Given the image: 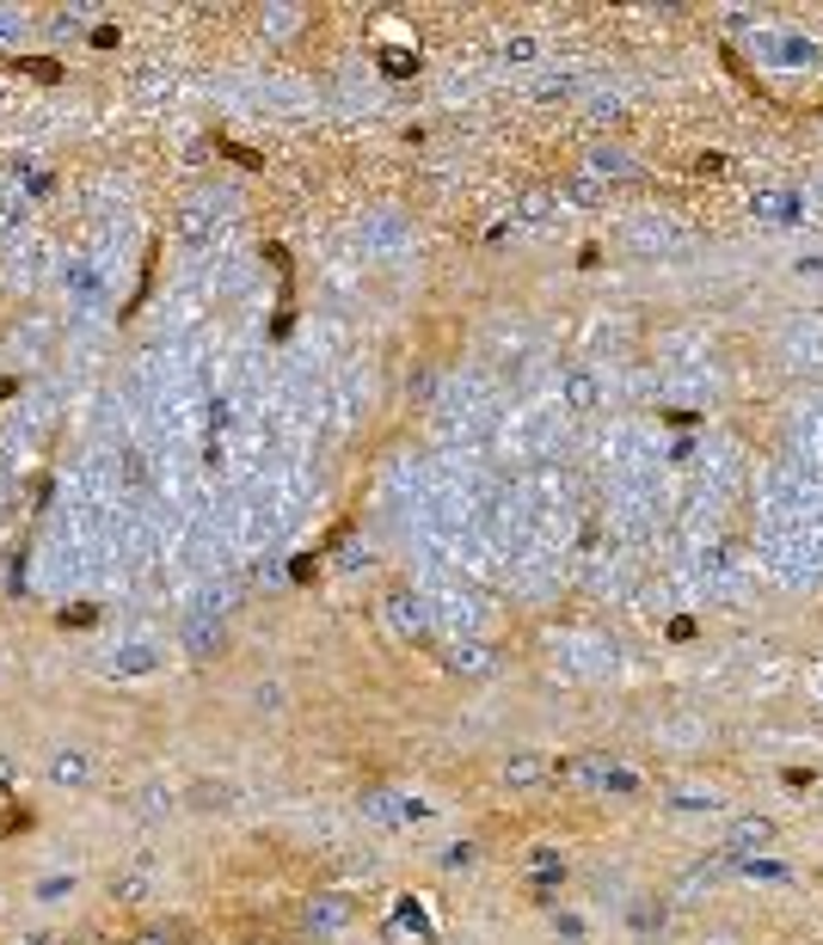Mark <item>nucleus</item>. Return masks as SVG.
Listing matches in <instances>:
<instances>
[{"label":"nucleus","instance_id":"obj_14","mask_svg":"<svg viewBox=\"0 0 823 945\" xmlns=\"http://www.w3.org/2000/svg\"><path fill=\"white\" fill-rule=\"evenodd\" d=\"M233 805V786H221V780H197L191 786V810H228Z\"/></svg>","mask_w":823,"mask_h":945},{"label":"nucleus","instance_id":"obj_3","mask_svg":"<svg viewBox=\"0 0 823 945\" xmlns=\"http://www.w3.org/2000/svg\"><path fill=\"white\" fill-rule=\"evenodd\" d=\"M504 786H516V792H528V786H541V780H553L560 774V761L553 756H541V749H516V756H504Z\"/></svg>","mask_w":823,"mask_h":945},{"label":"nucleus","instance_id":"obj_18","mask_svg":"<svg viewBox=\"0 0 823 945\" xmlns=\"http://www.w3.org/2000/svg\"><path fill=\"white\" fill-rule=\"evenodd\" d=\"M209 228H216V221L203 216V209H185V216H179V233H185V240H209Z\"/></svg>","mask_w":823,"mask_h":945},{"label":"nucleus","instance_id":"obj_12","mask_svg":"<svg viewBox=\"0 0 823 945\" xmlns=\"http://www.w3.org/2000/svg\"><path fill=\"white\" fill-rule=\"evenodd\" d=\"M553 191H541V185H528V191H516V221H547L553 216Z\"/></svg>","mask_w":823,"mask_h":945},{"label":"nucleus","instance_id":"obj_9","mask_svg":"<svg viewBox=\"0 0 823 945\" xmlns=\"http://www.w3.org/2000/svg\"><path fill=\"white\" fill-rule=\"evenodd\" d=\"M560 197H572V203H584V209H608V197H615V191H608V185H603V178H591V172L578 166V172H572V178H565V185H560Z\"/></svg>","mask_w":823,"mask_h":945},{"label":"nucleus","instance_id":"obj_20","mask_svg":"<svg viewBox=\"0 0 823 945\" xmlns=\"http://www.w3.org/2000/svg\"><path fill=\"white\" fill-rule=\"evenodd\" d=\"M381 68H388L393 80H405V74H419V56H405V49H388V56H381Z\"/></svg>","mask_w":823,"mask_h":945},{"label":"nucleus","instance_id":"obj_16","mask_svg":"<svg viewBox=\"0 0 823 945\" xmlns=\"http://www.w3.org/2000/svg\"><path fill=\"white\" fill-rule=\"evenodd\" d=\"M25 32H32V19H25V13H13V7H0V49L25 44Z\"/></svg>","mask_w":823,"mask_h":945},{"label":"nucleus","instance_id":"obj_24","mask_svg":"<svg viewBox=\"0 0 823 945\" xmlns=\"http://www.w3.org/2000/svg\"><path fill=\"white\" fill-rule=\"evenodd\" d=\"M393 620H400V626H412V633H419V626H424L419 602H393Z\"/></svg>","mask_w":823,"mask_h":945},{"label":"nucleus","instance_id":"obj_13","mask_svg":"<svg viewBox=\"0 0 823 945\" xmlns=\"http://www.w3.org/2000/svg\"><path fill=\"white\" fill-rule=\"evenodd\" d=\"M449 669L455 676H492V652H485V645H455Z\"/></svg>","mask_w":823,"mask_h":945},{"label":"nucleus","instance_id":"obj_19","mask_svg":"<svg viewBox=\"0 0 823 945\" xmlns=\"http://www.w3.org/2000/svg\"><path fill=\"white\" fill-rule=\"evenodd\" d=\"M68 289H75L80 295V301H93V289H99V283H93V270H87V264H68Z\"/></svg>","mask_w":823,"mask_h":945},{"label":"nucleus","instance_id":"obj_21","mask_svg":"<svg viewBox=\"0 0 823 945\" xmlns=\"http://www.w3.org/2000/svg\"><path fill=\"white\" fill-rule=\"evenodd\" d=\"M535 56H541L535 37H511V44H504V62H535Z\"/></svg>","mask_w":823,"mask_h":945},{"label":"nucleus","instance_id":"obj_8","mask_svg":"<svg viewBox=\"0 0 823 945\" xmlns=\"http://www.w3.org/2000/svg\"><path fill=\"white\" fill-rule=\"evenodd\" d=\"M221 645V614H191L185 620V652L191 657H216Z\"/></svg>","mask_w":823,"mask_h":945},{"label":"nucleus","instance_id":"obj_7","mask_svg":"<svg viewBox=\"0 0 823 945\" xmlns=\"http://www.w3.org/2000/svg\"><path fill=\"white\" fill-rule=\"evenodd\" d=\"M627 246L633 252H676L683 240H676V228L658 216V221H627Z\"/></svg>","mask_w":823,"mask_h":945},{"label":"nucleus","instance_id":"obj_26","mask_svg":"<svg viewBox=\"0 0 823 945\" xmlns=\"http://www.w3.org/2000/svg\"><path fill=\"white\" fill-rule=\"evenodd\" d=\"M56 37H68V32H80V13H56V25H49Z\"/></svg>","mask_w":823,"mask_h":945},{"label":"nucleus","instance_id":"obj_6","mask_svg":"<svg viewBox=\"0 0 823 945\" xmlns=\"http://www.w3.org/2000/svg\"><path fill=\"white\" fill-rule=\"evenodd\" d=\"M756 49H762V56H768L775 68H818V62H823V49L811 44V37H762Z\"/></svg>","mask_w":823,"mask_h":945},{"label":"nucleus","instance_id":"obj_27","mask_svg":"<svg viewBox=\"0 0 823 945\" xmlns=\"http://www.w3.org/2000/svg\"><path fill=\"white\" fill-rule=\"evenodd\" d=\"M136 945H172V933H160V927H155V933H141Z\"/></svg>","mask_w":823,"mask_h":945},{"label":"nucleus","instance_id":"obj_2","mask_svg":"<svg viewBox=\"0 0 823 945\" xmlns=\"http://www.w3.org/2000/svg\"><path fill=\"white\" fill-rule=\"evenodd\" d=\"M584 172H591V178H603V185L615 191V185H633V178H639L645 166H639V160L627 154V148H608V141H596L591 154H584Z\"/></svg>","mask_w":823,"mask_h":945},{"label":"nucleus","instance_id":"obj_11","mask_svg":"<svg viewBox=\"0 0 823 945\" xmlns=\"http://www.w3.org/2000/svg\"><path fill=\"white\" fill-rule=\"evenodd\" d=\"M49 780H56V786H87V780H93V761L80 756V749H62V756L49 761Z\"/></svg>","mask_w":823,"mask_h":945},{"label":"nucleus","instance_id":"obj_1","mask_svg":"<svg viewBox=\"0 0 823 945\" xmlns=\"http://www.w3.org/2000/svg\"><path fill=\"white\" fill-rule=\"evenodd\" d=\"M750 216L768 221V228H792V221L805 216V197H799V191H787V185H762L756 197H750Z\"/></svg>","mask_w":823,"mask_h":945},{"label":"nucleus","instance_id":"obj_10","mask_svg":"<svg viewBox=\"0 0 823 945\" xmlns=\"http://www.w3.org/2000/svg\"><path fill=\"white\" fill-rule=\"evenodd\" d=\"M560 393H565V405H572V412H596V400H603V388H596L591 369H572L560 381Z\"/></svg>","mask_w":823,"mask_h":945},{"label":"nucleus","instance_id":"obj_15","mask_svg":"<svg viewBox=\"0 0 823 945\" xmlns=\"http://www.w3.org/2000/svg\"><path fill=\"white\" fill-rule=\"evenodd\" d=\"M264 32H271V37H296L301 32V7H271V13H264Z\"/></svg>","mask_w":823,"mask_h":945},{"label":"nucleus","instance_id":"obj_5","mask_svg":"<svg viewBox=\"0 0 823 945\" xmlns=\"http://www.w3.org/2000/svg\"><path fill=\"white\" fill-rule=\"evenodd\" d=\"M351 897L344 890H320V897H308V909H301V921H308L313 933H339V927H351Z\"/></svg>","mask_w":823,"mask_h":945},{"label":"nucleus","instance_id":"obj_25","mask_svg":"<svg viewBox=\"0 0 823 945\" xmlns=\"http://www.w3.org/2000/svg\"><path fill=\"white\" fill-rule=\"evenodd\" d=\"M111 897H129V902H136V897H148V884H141V878H117V884H111Z\"/></svg>","mask_w":823,"mask_h":945},{"label":"nucleus","instance_id":"obj_23","mask_svg":"<svg viewBox=\"0 0 823 945\" xmlns=\"http://www.w3.org/2000/svg\"><path fill=\"white\" fill-rule=\"evenodd\" d=\"M443 866H449V872H467V866H473V848H467V841H455V848L443 853Z\"/></svg>","mask_w":823,"mask_h":945},{"label":"nucleus","instance_id":"obj_28","mask_svg":"<svg viewBox=\"0 0 823 945\" xmlns=\"http://www.w3.org/2000/svg\"><path fill=\"white\" fill-rule=\"evenodd\" d=\"M707 945H738V940H731V933H713V940H707Z\"/></svg>","mask_w":823,"mask_h":945},{"label":"nucleus","instance_id":"obj_17","mask_svg":"<svg viewBox=\"0 0 823 945\" xmlns=\"http://www.w3.org/2000/svg\"><path fill=\"white\" fill-rule=\"evenodd\" d=\"M388 945H431V933L412 927V921L400 914V921H388Z\"/></svg>","mask_w":823,"mask_h":945},{"label":"nucleus","instance_id":"obj_22","mask_svg":"<svg viewBox=\"0 0 823 945\" xmlns=\"http://www.w3.org/2000/svg\"><path fill=\"white\" fill-rule=\"evenodd\" d=\"M535 872H541V878H565V860L553 848H535Z\"/></svg>","mask_w":823,"mask_h":945},{"label":"nucleus","instance_id":"obj_4","mask_svg":"<svg viewBox=\"0 0 823 945\" xmlns=\"http://www.w3.org/2000/svg\"><path fill=\"white\" fill-rule=\"evenodd\" d=\"M768 848H775V822H768V817H731V829H725V853L750 860V853H768Z\"/></svg>","mask_w":823,"mask_h":945}]
</instances>
